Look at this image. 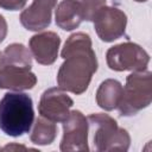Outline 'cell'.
I'll return each mask as SVG.
<instances>
[{
    "label": "cell",
    "mask_w": 152,
    "mask_h": 152,
    "mask_svg": "<svg viewBox=\"0 0 152 152\" xmlns=\"http://www.w3.org/2000/svg\"><path fill=\"white\" fill-rule=\"evenodd\" d=\"M61 38L56 32L46 31L31 37L28 42L30 51L37 63L42 65H51L58 57Z\"/></svg>",
    "instance_id": "obj_10"
},
{
    "label": "cell",
    "mask_w": 152,
    "mask_h": 152,
    "mask_svg": "<svg viewBox=\"0 0 152 152\" xmlns=\"http://www.w3.org/2000/svg\"><path fill=\"white\" fill-rule=\"evenodd\" d=\"M57 135V126L53 121H50L43 116L37 118L33 128L30 135V139L33 144L45 146L53 142Z\"/></svg>",
    "instance_id": "obj_14"
},
{
    "label": "cell",
    "mask_w": 152,
    "mask_h": 152,
    "mask_svg": "<svg viewBox=\"0 0 152 152\" xmlns=\"http://www.w3.org/2000/svg\"><path fill=\"white\" fill-rule=\"evenodd\" d=\"M87 119L96 151H127L129 148L131 137L128 132L119 127L112 116L103 113H93Z\"/></svg>",
    "instance_id": "obj_3"
},
{
    "label": "cell",
    "mask_w": 152,
    "mask_h": 152,
    "mask_svg": "<svg viewBox=\"0 0 152 152\" xmlns=\"http://www.w3.org/2000/svg\"><path fill=\"white\" fill-rule=\"evenodd\" d=\"M64 62L57 72L58 87L76 95L83 94L97 70V58L88 33H72L61 52Z\"/></svg>",
    "instance_id": "obj_1"
},
{
    "label": "cell",
    "mask_w": 152,
    "mask_h": 152,
    "mask_svg": "<svg viewBox=\"0 0 152 152\" xmlns=\"http://www.w3.org/2000/svg\"><path fill=\"white\" fill-rule=\"evenodd\" d=\"M56 25L64 31L77 28L83 19V12L80 0H62L55 13Z\"/></svg>",
    "instance_id": "obj_12"
},
{
    "label": "cell",
    "mask_w": 152,
    "mask_h": 152,
    "mask_svg": "<svg viewBox=\"0 0 152 152\" xmlns=\"http://www.w3.org/2000/svg\"><path fill=\"white\" fill-rule=\"evenodd\" d=\"M0 57H1V55H0Z\"/></svg>",
    "instance_id": "obj_21"
},
{
    "label": "cell",
    "mask_w": 152,
    "mask_h": 152,
    "mask_svg": "<svg viewBox=\"0 0 152 152\" xmlns=\"http://www.w3.org/2000/svg\"><path fill=\"white\" fill-rule=\"evenodd\" d=\"M0 150H1V148H0Z\"/></svg>",
    "instance_id": "obj_22"
},
{
    "label": "cell",
    "mask_w": 152,
    "mask_h": 152,
    "mask_svg": "<svg viewBox=\"0 0 152 152\" xmlns=\"http://www.w3.org/2000/svg\"><path fill=\"white\" fill-rule=\"evenodd\" d=\"M37 83L31 66L15 64H0V89L14 91L32 89Z\"/></svg>",
    "instance_id": "obj_9"
},
{
    "label": "cell",
    "mask_w": 152,
    "mask_h": 152,
    "mask_svg": "<svg viewBox=\"0 0 152 152\" xmlns=\"http://www.w3.org/2000/svg\"><path fill=\"white\" fill-rule=\"evenodd\" d=\"M72 99L59 87H52L46 89L39 100L38 112L40 116L53 121V122H63L72 107Z\"/></svg>",
    "instance_id": "obj_8"
},
{
    "label": "cell",
    "mask_w": 152,
    "mask_h": 152,
    "mask_svg": "<svg viewBox=\"0 0 152 152\" xmlns=\"http://www.w3.org/2000/svg\"><path fill=\"white\" fill-rule=\"evenodd\" d=\"M34 120L33 102L30 95L20 91L6 93L0 100V129L18 138L30 132Z\"/></svg>",
    "instance_id": "obj_2"
},
{
    "label": "cell",
    "mask_w": 152,
    "mask_h": 152,
    "mask_svg": "<svg viewBox=\"0 0 152 152\" xmlns=\"http://www.w3.org/2000/svg\"><path fill=\"white\" fill-rule=\"evenodd\" d=\"M134 1H137V2H145V1H147V0H134Z\"/></svg>",
    "instance_id": "obj_20"
},
{
    "label": "cell",
    "mask_w": 152,
    "mask_h": 152,
    "mask_svg": "<svg viewBox=\"0 0 152 152\" xmlns=\"http://www.w3.org/2000/svg\"><path fill=\"white\" fill-rule=\"evenodd\" d=\"M2 151H18V150H23V151H36L34 148H30V147H26L24 145H18V144H10V145H6L5 147L1 148Z\"/></svg>",
    "instance_id": "obj_18"
},
{
    "label": "cell",
    "mask_w": 152,
    "mask_h": 152,
    "mask_svg": "<svg viewBox=\"0 0 152 152\" xmlns=\"http://www.w3.org/2000/svg\"><path fill=\"white\" fill-rule=\"evenodd\" d=\"M7 36V23L5 18L0 14V43L4 42V39Z\"/></svg>",
    "instance_id": "obj_19"
},
{
    "label": "cell",
    "mask_w": 152,
    "mask_h": 152,
    "mask_svg": "<svg viewBox=\"0 0 152 152\" xmlns=\"http://www.w3.org/2000/svg\"><path fill=\"white\" fill-rule=\"evenodd\" d=\"M106 61L114 71H142L147 69L150 56L140 45L126 42L109 48Z\"/></svg>",
    "instance_id": "obj_5"
},
{
    "label": "cell",
    "mask_w": 152,
    "mask_h": 152,
    "mask_svg": "<svg viewBox=\"0 0 152 152\" xmlns=\"http://www.w3.org/2000/svg\"><path fill=\"white\" fill-rule=\"evenodd\" d=\"M89 124L80 110H71L63 121V137L61 151H89L88 146Z\"/></svg>",
    "instance_id": "obj_6"
},
{
    "label": "cell",
    "mask_w": 152,
    "mask_h": 152,
    "mask_svg": "<svg viewBox=\"0 0 152 152\" xmlns=\"http://www.w3.org/2000/svg\"><path fill=\"white\" fill-rule=\"evenodd\" d=\"M124 87L114 78H108L101 82L96 90V103L100 108L110 112L116 109L122 97Z\"/></svg>",
    "instance_id": "obj_13"
},
{
    "label": "cell",
    "mask_w": 152,
    "mask_h": 152,
    "mask_svg": "<svg viewBox=\"0 0 152 152\" xmlns=\"http://www.w3.org/2000/svg\"><path fill=\"white\" fill-rule=\"evenodd\" d=\"M83 12V19L93 21L97 12L106 6V0H80Z\"/></svg>",
    "instance_id": "obj_16"
},
{
    "label": "cell",
    "mask_w": 152,
    "mask_h": 152,
    "mask_svg": "<svg viewBox=\"0 0 152 152\" xmlns=\"http://www.w3.org/2000/svg\"><path fill=\"white\" fill-rule=\"evenodd\" d=\"M27 0H0V7L6 11H18L21 10Z\"/></svg>",
    "instance_id": "obj_17"
},
{
    "label": "cell",
    "mask_w": 152,
    "mask_h": 152,
    "mask_svg": "<svg viewBox=\"0 0 152 152\" xmlns=\"http://www.w3.org/2000/svg\"><path fill=\"white\" fill-rule=\"evenodd\" d=\"M0 64H15L32 66L31 51L20 43H12L7 45L1 53Z\"/></svg>",
    "instance_id": "obj_15"
},
{
    "label": "cell",
    "mask_w": 152,
    "mask_h": 152,
    "mask_svg": "<svg viewBox=\"0 0 152 152\" xmlns=\"http://www.w3.org/2000/svg\"><path fill=\"white\" fill-rule=\"evenodd\" d=\"M94 28L99 38L110 43L125 34L127 15L118 7H102L94 18Z\"/></svg>",
    "instance_id": "obj_7"
},
{
    "label": "cell",
    "mask_w": 152,
    "mask_h": 152,
    "mask_svg": "<svg viewBox=\"0 0 152 152\" xmlns=\"http://www.w3.org/2000/svg\"><path fill=\"white\" fill-rule=\"evenodd\" d=\"M152 101V74L147 70L133 71L126 77L122 97L118 109L121 116L135 115Z\"/></svg>",
    "instance_id": "obj_4"
},
{
    "label": "cell",
    "mask_w": 152,
    "mask_h": 152,
    "mask_svg": "<svg viewBox=\"0 0 152 152\" xmlns=\"http://www.w3.org/2000/svg\"><path fill=\"white\" fill-rule=\"evenodd\" d=\"M57 0H33L32 4L20 13V23L28 31H42L50 26L52 10Z\"/></svg>",
    "instance_id": "obj_11"
}]
</instances>
